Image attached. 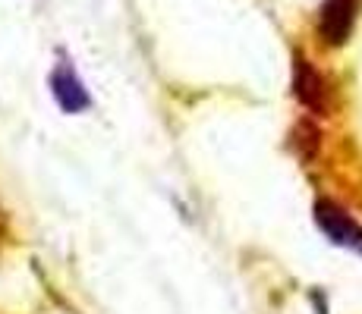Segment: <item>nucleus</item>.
Listing matches in <instances>:
<instances>
[{
    "label": "nucleus",
    "mask_w": 362,
    "mask_h": 314,
    "mask_svg": "<svg viewBox=\"0 0 362 314\" xmlns=\"http://www.w3.org/2000/svg\"><path fill=\"white\" fill-rule=\"evenodd\" d=\"M315 223L334 246L362 255V227L340 205H334L328 198H318L315 201Z\"/></svg>",
    "instance_id": "obj_1"
},
{
    "label": "nucleus",
    "mask_w": 362,
    "mask_h": 314,
    "mask_svg": "<svg viewBox=\"0 0 362 314\" xmlns=\"http://www.w3.org/2000/svg\"><path fill=\"white\" fill-rule=\"evenodd\" d=\"M51 92H54V101L60 104L64 114H82V110L92 107V97H88L86 85H82V79L76 76L73 63H69V57L64 51H60V63L51 73Z\"/></svg>",
    "instance_id": "obj_2"
},
{
    "label": "nucleus",
    "mask_w": 362,
    "mask_h": 314,
    "mask_svg": "<svg viewBox=\"0 0 362 314\" xmlns=\"http://www.w3.org/2000/svg\"><path fill=\"white\" fill-rule=\"evenodd\" d=\"M293 95L312 114H325V110H328V88H325V79L312 69V63L305 57H299V54L293 60Z\"/></svg>",
    "instance_id": "obj_3"
},
{
    "label": "nucleus",
    "mask_w": 362,
    "mask_h": 314,
    "mask_svg": "<svg viewBox=\"0 0 362 314\" xmlns=\"http://www.w3.org/2000/svg\"><path fill=\"white\" fill-rule=\"evenodd\" d=\"M356 6H359V0H325L318 29H322V38L328 41L331 47L344 44V41L350 38L353 19H356Z\"/></svg>",
    "instance_id": "obj_4"
}]
</instances>
